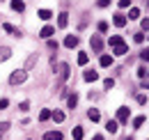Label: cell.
<instances>
[{
    "mask_svg": "<svg viewBox=\"0 0 149 140\" xmlns=\"http://www.w3.org/2000/svg\"><path fill=\"white\" fill-rule=\"evenodd\" d=\"M90 46H92L94 53H101V51H103V41H101V37H99V35H92V39H90Z\"/></svg>",
    "mask_w": 149,
    "mask_h": 140,
    "instance_id": "1",
    "label": "cell"
},
{
    "mask_svg": "<svg viewBox=\"0 0 149 140\" xmlns=\"http://www.w3.org/2000/svg\"><path fill=\"white\" fill-rule=\"evenodd\" d=\"M25 78H28V74H25V71H14V74L9 76V83H12V85H19V83H23Z\"/></svg>",
    "mask_w": 149,
    "mask_h": 140,
    "instance_id": "2",
    "label": "cell"
},
{
    "mask_svg": "<svg viewBox=\"0 0 149 140\" xmlns=\"http://www.w3.org/2000/svg\"><path fill=\"white\" fill-rule=\"evenodd\" d=\"M129 115H131V110H129V108H124V106H122V108L117 110V122H119V124L129 122Z\"/></svg>",
    "mask_w": 149,
    "mask_h": 140,
    "instance_id": "3",
    "label": "cell"
},
{
    "mask_svg": "<svg viewBox=\"0 0 149 140\" xmlns=\"http://www.w3.org/2000/svg\"><path fill=\"white\" fill-rule=\"evenodd\" d=\"M67 78H69V64L62 62V64H60V78H57V83H64Z\"/></svg>",
    "mask_w": 149,
    "mask_h": 140,
    "instance_id": "4",
    "label": "cell"
},
{
    "mask_svg": "<svg viewBox=\"0 0 149 140\" xmlns=\"http://www.w3.org/2000/svg\"><path fill=\"white\" fill-rule=\"evenodd\" d=\"M53 35H55V28H53V25H44L41 32H39V37H44V39H51Z\"/></svg>",
    "mask_w": 149,
    "mask_h": 140,
    "instance_id": "5",
    "label": "cell"
},
{
    "mask_svg": "<svg viewBox=\"0 0 149 140\" xmlns=\"http://www.w3.org/2000/svg\"><path fill=\"white\" fill-rule=\"evenodd\" d=\"M64 46H67V48H76V46H78V37H76V35H67Z\"/></svg>",
    "mask_w": 149,
    "mask_h": 140,
    "instance_id": "6",
    "label": "cell"
},
{
    "mask_svg": "<svg viewBox=\"0 0 149 140\" xmlns=\"http://www.w3.org/2000/svg\"><path fill=\"white\" fill-rule=\"evenodd\" d=\"M67 23H69V14L62 12V14L57 16V28H67Z\"/></svg>",
    "mask_w": 149,
    "mask_h": 140,
    "instance_id": "7",
    "label": "cell"
},
{
    "mask_svg": "<svg viewBox=\"0 0 149 140\" xmlns=\"http://www.w3.org/2000/svg\"><path fill=\"white\" fill-rule=\"evenodd\" d=\"M112 23H115L117 28H124V25H126V16H124V14H115Z\"/></svg>",
    "mask_w": 149,
    "mask_h": 140,
    "instance_id": "8",
    "label": "cell"
},
{
    "mask_svg": "<svg viewBox=\"0 0 149 140\" xmlns=\"http://www.w3.org/2000/svg\"><path fill=\"white\" fill-rule=\"evenodd\" d=\"M83 78H85L87 83H94V80H99V74L90 69V71H85V74H83Z\"/></svg>",
    "mask_w": 149,
    "mask_h": 140,
    "instance_id": "9",
    "label": "cell"
},
{
    "mask_svg": "<svg viewBox=\"0 0 149 140\" xmlns=\"http://www.w3.org/2000/svg\"><path fill=\"white\" fill-rule=\"evenodd\" d=\"M44 140H62V133L60 131H48V133H44Z\"/></svg>",
    "mask_w": 149,
    "mask_h": 140,
    "instance_id": "10",
    "label": "cell"
},
{
    "mask_svg": "<svg viewBox=\"0 0 149 140\" xmlns=\"http://www.w3.org/2000/svg\"><path fill=\"white\" fill-rule=\"evenodd\" d=\"M106 129H108L110 133H117V129H119V122H117V120H108V124H106Z\"/></svg>",
    "mask_w": 149,
    "mask_h": 140,
    "instance_id": "11",
    "label": "cell"
},
{
    "mask_svg": "<svg viewBox=\"0 0 149 140\" xmlns=\"http://www.w3.org/2000/svg\"><path fill=\"white\" fill-rule=\"evenodd\" d=\"M12 9H14V12H23V9H25V2H23V0H12Z\"/></svg>",
    "mask_w": 149,
    "mask_h": 140,
    "instance_id": "12",
    "label": "cell"
},
{
    "mask_svg": "<svg viewBox=\"0 0 149 140\" xmlns=\"http://www.w3.org/2000/svg\"><path fill=\"white\" fill-rule=\"evenodd\" d=\"M37 16L41 18V21H48V18L53 16V12H51V9H39V12H37Z\"/></svg>",
    "mask_w": 149,
    "mask_h": 140,
    "instance_id": "13",
    "label": "cell"
},
{
    "mask_svg": "<svg viewBox=\"0 0 149 140\" xmlns=\"http://www.w3.org/2000/svg\"><path fill=\"white\" fill-rule=\"evenodd\" d=\"M108 44H110L112 48H115V46H119V44H124V39H122L119 35H112L110 39H108Z\"/></svg>",
    "mask_w": 149,
    "mask_h": 140,
    "instance_id": "14",
    "label": "cell"
},
{
    "mask_svg": "<svg viewBox=\"0 0 149 140\" xmlns=\"http://www.w3.org/2000/svg\"><path fill=\"white\" fill-rule=\"evenodd\" d=\"M126 53H129V46H126V44L115 46V55H126Z\"/></svg>",
    "mask_w": 149,
    "mask_h": 140,
    "instance_id": "15",
    "label": "cell"
},
{
    "mask_svg": "<svg viewBox=\"0 0 149 140\" xmlns=\"http://www.w3.org/2000/svg\"><path fill=\"white\" fill-rule=\"evenodd\" d=\"M87 117H90L92 122H99V117H101V115H99V110H96V108H90V110H87Z\"/></svg>",
    "mask_w": 149,
    "mask_h": 140,
    "instance_id": "16",
    "label": "cell"
},
{
    "mask_svg": "<svg viewBox=\"0 0 149 140\" xmlns=\"http://www.w3.org/2000/svg\"><path fill=\"white\" fill-rule=\"evenodd\" d=\"M99 62H101V67H110L112 64V55H101Z\"/></svg>",
    "mask_w": 149,
    "mask_h": 140,
    "instance_id": "17",
    "label": "cell"
},
{
    "mask_svg": "<svg viewBox=\"0 0 149 140\" xmlns=\"http://www.w3.org/2000/svg\"><path fill=\"white\" fill-rule=\"evenodd\" d=\"M2 28H5V30H7L9 35H14V37H21V32H19V30H16V28H14V25H9V23H5Z\"/></svg>",
    "mask_w": 149,
    "mask_h": 140,
    "instance_id": "18",
    "label": "cell"
},
{
    "mask_svg": "<svg viewBox=\"0 0 149 140\" xmlns=\"http://www.w3.org/2000/svg\"><path fill=\"white\" fill-rule=\"evenodd\" d=\"M145 122H147V117H145V115H140V117H135V120H133V129H140V126H142Z\"/></svg>",
    "mask_w": 149,
    "mask_h": 140,
    "instance_id": "19",
    "label": "cell"
},
{
    "mask_svg": "<svg viewBox=\"0 0 149 140\" xmlns=\"http://www.w3.org/2000/svg\"><path fill=\"white\" fill-rule=\"evenodd\" d=\"M51 117H53L57 124H60V122H64V113H62V110H55V113H51Z\"/></svg>",
    "mask_w": 149,
    "mask_h": 140,
    "instance_id": "20",
    "label": "cell"
},
{
    "mask_svg": "<svg viewBox=\"0 0 149 140\" xmlns=\"http://www.w3.org/2000/svg\"><path fill=\"white\" fill-rule=\"evenodd\" d=\"M46 120H51V110H48V108H44V110L39 113V122H46Z\"/></svg>",
    "mask_w": 149,
    "mask_h": 140,
    "instance_id": "21",
    "label": "cell"
},
{
    "mask_svg": "<svg viewBox=\"0 0 149 140\" xmlns=\"http://www.w3.org/2000/svg\"><path fill=\"white\" fill-rule=\"evenodd\" d=\"M76 104H78V94H71V97H69V99H67V106H69V108H76Z\"/></svg>",
    "mask_w": 149,
    "mask_h": 140,
    "instance_id": "22",
    "label": "cell"
},
{
    "mask_svg": "<svg viewBox=\"0 0 149 140\" xmlns=\"http://www.w3.org/2000/svg\"><path fill=\"white\" fill-rule=\"evenodd\" d=\"M87 60H90L87 53H78V64H87Z\"/></svg>",
    "mask_w": 149,
    "mask_h": 140,
    "instance_id": "23",
    "label": "cell"
},
{
    "mask_svg": "<svg viewBox=\"0 0 149 140\" xmlns=\"http://www.w3.org/2000/svg\"><path fill=\"white\" fill-rule=\"evenodd\" d=\"M129 18H131V21H135V18H140V9H135V7H133V9L129 12Z\"/></svg>",
    "mask_w": 149,
    "mask_h": 140,
    "instance_id": "24",
    "label": "cell"
},
{
    "mask_svg": "<svg viewBox=\"0 0 149 140\" xmlns=\"http://www.w3.org/2000/svg\"><path fill=\"white\" fill-rule=\"evenodd\" d=\"M83 138V129L80 126H74V140H80Z\"/></svg>",
    "mask_w": 149,
    "mask_h": 140,
    "instance_id": "25",
    "label": "cell"
},
{
    "mask_svg": "<svg viewBox=\"0 0 149 140\" xmlns=\"http://www.w3.org/2000/svg\"><path fill=\"white\" fill-rule=\"evenodd\" d=\"M9 55H12V51H9V48H0V60H7Z\"/></svg>",
    "mask_w": 149,
    "mask_h": 140,
    "instance_id": "26",
    "label": "cell"
},
{
    "mask_svg": "<svg viewBox=\"0 0 149 140\" xmlns=\"http://www.w3.org/2000/svg\"><path fill=\"white\" fill-rule=\"evenodd\" d=\"M103 88H106V90H112V88H115V80H112V78H106V80H103Z\"/></svg>",
    "mask_w": 149,
    "mask_h": 140,
    "instance_id": "27",
    "label": "cell"
},
{
    "mask_svg": "<svg viewBox=\"0 0 149 140\" xmlns=\"http://www.w3.org/2000/svg\"><path fill=\"white\" fill-rule=\"evenodd\" d=\"M140 60H142V62H149V48H145V51L140 53Z\"/></svg>",
    "mask_w": 149,
    "mask_h": 140,
    "instance_id": "28",
    "label": "cell"
},
{
    "mask_svg": "<svg viewBox=\"0 0 149 140\" xmlns=\"http://www.w3.org/2000/svg\"><path fill=\"white\" fill-rule=\"evenodd\" d=\"M133 39H135V44H142V41H145V35H142V32H135Z\"/></svg>",
    "mask_w": 149,
    "mask_h": 140,
    "instance_id": "29",
    "label": "cell"
},
{
    "mask_svg": "<svg viewBox=\"0 0 149 140\" xmlns=\"http://www.w3.org/2000/svg\"><path fill=\"white\" fill-rule=\"evenodd\" d=\"M138 76H140V78H145V76H147V67H145V64H142V67H138Z\"/></svg>",
    "mask_w": 149,
    "mask_h": 140,
    "instance_id": "30",
    "label": "cell"
},
{
    "mask_svg": "<svg viewBox=\"0 0 149 140\" xmlns=\"http://www.w3.org/2000/svg\"><path fill=\"white\" fill-rule=\"evenodd\" d=\"M99 32H108V23H106V21L99 23Z\"/></svg>",
    "mask_w": 149,
    "mask_h": 140,
    "instance_id": "31",
    "label": "cell"
},
{
    "mask_svg": "<svg viewBox=\"0 0 149 140\" xmlns=\"http://www.w3.org/2000/svg\"><path fill=\"white\" fill-rule=\"evenodd\" d=\"M7 129H9V122H0V136H2Z\"/></svg>",
    "mask_w": 149,
    "mask_h": 140,
    "instance_id": "32",
    "label": "cell"
},
{
    "mask_svg": "<svg viewBox=\"0 0 149 140\" xmlns=\"http://www.w3.org/2000/svg\"><path fill=\"white\" fill-rule=\"evenodd\" d=\"M7 106H9V99H0V110H5Z\"/></svg>",
    "mask_w": 149,
    "mask_h": 140,
    "instance_id": "33",
    "label": "cell"
},
{
    "mask_svg": "<svg viewBox=\"0 0 149 140\" xmlns=\"http://www.w3.org/2000/svg\"><path fill=\"white\" fill-rule=\"evenodd\" d=\"M129 5H131V0H119V7H122V9H126Z\"/></svg>",
    "mask_w": 149,
    "mask_h": 140,
    "instance_id": "34",
    "label": "cell"
},
{
    "mask_svg": "<svg viewBox=\"0 0 149 140\" xmlns=\"http://www.w3.org/2000/svg\"><path fill=\"white\" fill-rule=\"evenodd\" d=\"M19 108H21V110H23V113H25V110H30V104H28V101H23V104H21Z\"/></svg>",
    "mask_w": 149,
    "mask_h": 140,
    "instance_id": "35",
    "label": "cell"
},
{
    "mask_svg": "<svg viewBox=\"0 0 149 140\" xmlns=\"http://www.w3.org/2000/svg\"><path fill=\"white\" fill-rule=\"evenodd\" d=\"M96 5H99V7H108V5H110V0H99Z\"/></svg>",
    "mask_w": 149,
    "mask_h": 140,
    "instance_id": "36",
    "label": "cell"
},
{
    "mask_svg": "<svg viewBox=\"0 0 149 140\" xmlns=\"http://www.w3.org/2000/svg\"><path fill=\"white\" fill-rule=\"evenodd\" d=\"M138 104L145 106V104H147V97H145V94H140V97H138Z\"/></svg>",
    "mask_w": 149,
    "mask_h": 140,
    "instance_id": "37",
    "label": "cell"
},
{
    "mask_svg": "<svg viewBox=\"0 0 149 140\" xmlns=\"http://www.w3.org/2000/svg\"><path fill=\"white\" fill-rule=\"evenodd\" d=\"M48 48H51V51L55 48V51H57V41H51V39H48Z\"/></svg>",
    "mask_w": 149,
    "mask_h": 140,
    "instance_id": "38",
    "label": "cell"
},
{
    "mask_svg": "<svg viewBox=\"0 0 149 140\" xmlns=\"http://www.w3.org/2000/svg\"><path fill=\"white\" fill-rule=\"evenodd\" d=\"M142 30H149V18H142Z\"/></svg>",
    "mask_w": 149,
    "mask_h": 140,
    "instance_id": "39",
    "label": "cell"
},
{
    "mask_svg": "<svg viewBox=\"0 0 149 140\" xmlns=\"http://www.w3.org/2000/svg\"><path fill=\"white\" fill-rule=\"evenodd\" d=\"M142 90H149V83H147V80H145V83H142Z\"/></svg>",
    "mask_w": 149,
    "mask_h": 140,
    "instance_id": "40",
    "label": "cell"
},
{
    "mask_svg": "<svg viewBox=\"0 0 149 140\" xmlns=\"http://www.w3.org/2000/svg\"><path fill=\"white\" fill-rule=\"evenodd\" d=\"M92 140H103V136H94V138Z\"/></svg>",
    "mask_w": 149,
    "mask_h": 140,
    "instance_id": "41",
    "label": "cell"
},
{
    "mask_svg": "<svg viewBox=\"0 0 149 140\" xmlns=\"http://www.w3.org/2000/svg\"><path fill=\"white\" fill-rule=\"evenodd\" d=\"M124 140H133V138H124Z\"/></svg>",
    "mask_w": 149,
    "mask_h": 140,
    "instance_id": "42",
    "label": "cell"
}]
</instances>
